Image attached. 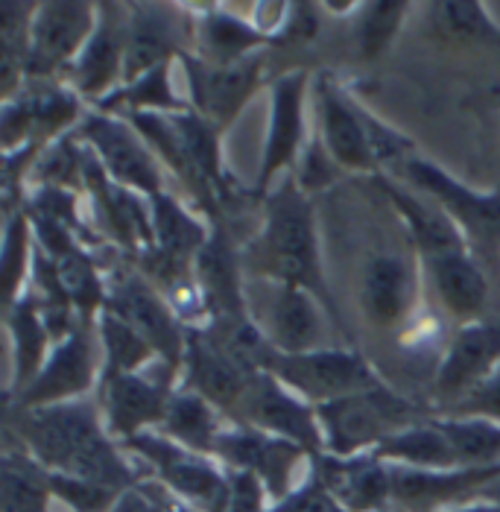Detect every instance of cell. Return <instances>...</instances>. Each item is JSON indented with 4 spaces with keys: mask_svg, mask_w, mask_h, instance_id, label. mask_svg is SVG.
Returning a JSON list of instances; mask_svg holds the SVG:
<instances>
[{
    "mask_svg": "<svg viewBox=\"0 0 500 512\" xmlns=\"http://www.w3.org/2000/svg\"><path fill=\"white\" fill-rule=\"evenodd\" d=\"M9 431L50 472L97 480L120 492L147 477L126 460L123 445L106 431L97 398L33 410L9 407Z\"/></svg>",
    "mask_w": 500,
    "mask_h": 512,
    "instance_id": "obj_1",
    "label": "cell"
},
{
    "mask_svg": "<svg viewBox=\"0 0 500 512\" xmlns=\"http://www.w3.org/2000/svg\"><path fill=\"white\" fill-rule=\"evenodd\" d=\"M246 258L252 261L258 278L302 287L313 293L331 316H337L322 270L313 202L296 179L287 176L264 197V229Z\"/></svg>",
    "mask_w": 500,
    "mask_h": 512,
    "instance_id": "obj_2",
    "label": "cell"
},
{
    "mask_svg": "<svg viewBox=\"0 0 500 512\" xmlns=\"http://www.w3.org/2000/svg\"><path fill=\"white\" fill-rule=\"evenodd\" d=\"M316 416L325 436V454L334 457L372 454L386 436L427 419L419 404L395 393L389 384L316 404Z\"/></svg>",
    "mask_w": 500,
    "mask_h": 512,
    "instance_id": "obj_3",
    "label": "cell"
},
{
    "mask_svg": "<svg viewBox=\"0 0 500 512\" xmlns=\"http://www.w3.org/2000/svg\"><path fill=\"white\" fill-rule=\"evenodd\" d=\"M126 454L138 457L147 466V477H155L164 483L173 495H179L185 504H191L199 512H226L231 495L229 469L208 457L191 451L170 436L158 431H144L120 442Z\"/></svg>",
    "mask_w": 500,
    "mask_h": 512,
    "instance_id": "obj_4",
    "label": "cell"
},
{
    "mask_svg": "<svg viewBox=\"0 0 500 512\" xmlns=\"http://www.w3.org/2000/svg\"><path fill=\"white\" fill-rule=\"evenodd\" d=\"M82 120V97L71 85H62L56 79H27L15 97L3 100V156L27 147L44 150L53 141L65 138L68 129L79 126Z\"/></svg>",
    "mask_w": 500,
    "mask_h": 512,
    "instance_id": "obj_5",
    "label": "cell"
},
{
    "mask_svg": "<svg viewBox=\"0 0 500 512\" xmlns=\"http://www.w3.org/2000/svg\"><path fill=\"white\" fill-rule=\"evenodd\" d=\"M284 387L299 393L305 401L328 404L354 393H366L386 384L372 369V363L354 349H313L302 355H278L272 352L267 369Z\"/></svg>",
    "mask_w": 500,
    "mask_h": 512,
    "instance_id": "obj_6",
    "label": "cell"
},
{
    "mask_svg": "<svg viewBox=\"0 0 500 512\" xmlns=\"http://www.w3.org/2000/svg\"><path fill=\"white\" fill-rule=\"evenodd\" d=\"M77 135L91 147L109 179L120 188L147 199L164 191L161 161L129 120L106 112H91L77 126Z\"/></svg>",
    "mask_w": 500,
    "mask_h": 512,
    "instance_id": "obj_7",
    "label": "cell"
},
{
    "mask_svg": "<svg viewBox=\"0 0 500 512\" xmlns=\"http://www.w3.org/2000/svg\"><path fill=\"white\" fill-rule=\"evenodd\" d=\"M214 460H220L231 472L258 477L272 504H278L302 483L296 474L302 466H310L313 457L302 445L281 436L264 434L249 425H229L214 445Z\"/></svg>",
    "mask_w": 500,
    "mask_h": 512,
    "instance_id": "obj_8",
    "label": "cell"
},
{
    "mask_svg": "<svg viewBox=\"0 0 500 512\" xmlns=\"http://www.w3.org/2000/svg\"><path fill=\"white\" fill-rule=\"evenodd\" d=\"M258 308H249L252 322L261 328L278 355H302L313 349H325V325L331 314L313 293L261 278L258 284Z\"/></svg>",
    "mask_w": 500,
    "mask_h": 512,
    "instance_id": "obj_9",
    "label": "cell"
},
{
    "mask_svg": "<svg viewBox=\"0 0 500 512\" xmlns=\"http://www.w3.org/2000/svg\"><path fill=\"white\" fill-rule=\"evenodd\" d=\"M109 311L129 322L158 355V360L182 375V360L188 346V325L173 314L170 302L153 287V281L138 273H117L109 284Z\"/></svg>",
    "mask_w": 500,
    "mask_h": 512,
    "instance_id": "obj_10",
    "label": "cell"
},
{
    "mask_svg": "<svg viewBox=\"0 0 500 512\" xmlns=\"http://www.w3.org/2000/svg\"><path fill=\"white\" fill-rule=\"evenodd\" d=\"M179 65L185 74L191 109L199 118L214 123L223 132L226 126L240 118L246 103L261 88L267 59H264V53H258L237 65H208L188 50L179 56Z\"/></svg>",
    "mask_w": 500,
    "mask_h": 512,
    "instance_id": "obj_11",
    "label": "cell"
},
{
    "mask_svg": "<svg viewBox=\"0 0 500 512\" xmlns=\"http://www.w3.org/2000/svg\"><path fill=\"white\" fill-rule=\"evenodd\" d=\"M310 74L305 68L287 71L270 85V120L267 141L261 153V167L255 179V194L267 197L278 179L299 164L305 147V103H308Z\"/></svg>",
    "mask_w": 500,
    "mask_h": 512,
    "instance_id": "obj_12",
    "label": "cell"
},
{
    "mask_svg": "<svg viewBox=\"0 0 500 512\" xmlns=\"http://www.w3.org/2000/svg\"><path fill=\"white\" fill-rule=\"evenodd\" d=\"M97 27V3L88 0H44L36 6L27 79H56L68 74Z\"/></svg>",
    "mask_w": 500,
    "mask_h": 512,
    "instance_id": "obj_13",
    "label": "cell"
},
{
    "mask_svg": "<svg viewBox=\"0 0 500 512\" xmlns=\"http://www.w3.org/2000/svg\"><path fill=\"white\" fill-rule=\"evenodd\" d=\"M179 372L158 363V372H135L123 375L97 390V401L103 410L106 431L117 442H126L144 431H158L170 398L179 390Z\"/></svg>",
    "mask_w": 500,
    "mask_h": 512,
    "instance_id": "obj_14",
    "label": "cell"
},
{
    "mask_svg": "<svg viewBox=\"0 0 500 512\" xmlns=\"http://www.w3.org/2000/svg\"><path fill=\"white\" fill-rule=\"evenodd\" d=\"M401 176L430 202H436L460 229L465 240L498 243L500 246V194L468 188L457 176L433 164L430 158L413 156Z\"/></svg>",
    "mask_w": 500,
    "mask_h": 512,
    "instance_id": "obj_15",
    "label": "cell"
},
{
    "mask_svg": "<svg viewBox=\"0 0 500 512\" xmlns=\"http://www.w3.org/2000/svg\"><path fill=\"white\" fill-rule=\"evenodd\" d=\"M255 378L258 372H252L229 349H223L208 328L188 325V346H185L179 387H188L196 395H202L234 425Z\"/></svg>",
    "mask_w": 500,
    "mask_h": 512,
    "instance_id": "obj_16",
    "label": "cell"
},
{
    "mask_svg": "<svg viewBox=\"0 0 500 512\" xmlns=\"http://www.w3.org/2000/svg\"><path fill=\"white\" fill-rule=\"evenodd\" d=\"M392 469V504L401 512H442L471 501L492 498L500 486V463L460 469Z\"/></svg>",
    "mask_w": 500,
    "mask_h": 512,
    "instance_id": "obj_17",
    "label": "cell"
},
{
    "mask_svg": "<svg viewBox=\"0 0 500 512\" xmlns=\"http://www.w3.org/2000/svg\"><path fill=\"white\" fill-rule=\"evenodd\" d=\"M100 387V366L94 352V328L77 325L74 334L59 340L47 363L41 366L39 378L15 398H9V407H53L82 401L91 390Z\"/></svg>",
    "mask_w": 500,
    "mask_h": 512,
    "instance_id": "obj_18",
    "label": "cell"
},
{
    "mask_svg": "<svg viewBox=\"0 0 500 512\" xmlns=\"http://www.w3.org/2000/svg\"><path fill=\"white\" fill-rule=\"evenodd\" d=\"M234 425H249L264 434L296 442L310 457L325 454V436L316 407L290 387H284L278 378H272L270 372H258Z\"/></svg>",
    "mask_w": 500,
    "mask_h": 512,
    "instance_id": "obj_19",
    "label": "cell"
},
{
    "mask_svg": "<svg viewBox=\"0 0 500 512\" xmlns=\"http://www.w3.org/2000/svg\"><path fill=\"white\" fill-rule=\"evenodd\" d=\"M500 366V319L486 316L460 325L433 372V395L439 413L477 390Z\"/></svg>",
    "mask_w": 500,
    "mask_h": 512,
    "instance_id": "obj_20",
    "label": "cell"
},
{
    "mask_svg": "<svg viewBox=\"0 0 500 512\" xmlns=\"http://www.w3.org/2000/svg\"><path fill=\"white\" fill-rule=\"evenodd\" d=\"M129 3H97V27L68 71V85L88 103H103L123 82Z\"/></svg>",
    "mask_w": 500,
    "mask_h": 512,
    "instance_id": "obj_21",
    "label": "cell"
},
{
    "mask_svg": "<svg viewBox=\"0 0 500 512\" xmlns=\"http://www.w3.org/2000/svg\"><path fill=\"white\" fill-rule=\"evenodd\" d=\"M313 100H316V118H319V132H322L319 141L331 161L346 173L378 176L381 164L372 153L366 123L360 118V106L348 100L334 77H316Z\"/></svg>",
    "mask_w": 500,
    "mask_h": 512,
    "instance_id": "obj_22",
    "label": "cell"
},
{
    "mask_svg": "<svg viewBox=\"0 0 500 512\" xmlns=\"http://www.w3.org/2000/svg\"><path fill=\"white\" fill-rule=\"evenodd\" d=\"M185 6L173 3H129V39L123 82L144 77L164 62H179L188 53L191 18H182ZM120 82V85H123Z\"/></svg>",
    "mask_w": 500,
    "mask_h": 512,
    "instance_id": "obj_23",
    "label": "cell"
},
{
    "mask_svg": "<svg viewBox=\"0 0 500 512\" xmlns=\"http://www.w3.org/2000/svg\"><path fill=\"white\" fill-rule=\"evenodd\" d=\"M310 472L343 512L392 510V469L375 454L334 457L319 454L310 460Z\"/></svg>",
    "mask_w": 500,
    "mask_h": 512,
    "instance_id": "obj_24",
    "label": "cell"
},
{
    "mask_svg": "<svg viewBox=\"0 0 500 512\" xmlns=\"http://www.w3.org/2000/svg\"><path fill=\"white\" fill-rule=\"evenodd\" d=\"M193 281L199 290V299L211 322L223 319H249V299H246V281H243V264L234 252L229 235L214 226L211 237L193 258Z\"/></svg>",
    "mask_w": 500,
    "mask_h": 512,
    "instance_id": "obj_25",
    "label": "cell"
},
{
    "mask_svg": "<svg viewBox=\"0 0 500 512\" xmlns=\"http://www.w3.org/2000/svg\"><path fill=\"white\" fill-rule=\"evenodd\" d=\"M422 276L439 302V308L460 325L486 319L489 281L480 264L471 258V249L442 252L422 258Z\"/></svg>",
    "mask_w": 500,
    "mask_h": 512,
    "instance_id": "obj_26",
    "label": "cell"
},
{
    "mask_svg": "<svg viewBox=\"0 0 500 512\" xmlns=\"http://www.w3.org/2000/svg\"><path fill=\"white\" fill-rule=\"evenodd\" d=\"M191 41L193 56L208 65H237L261 53L272 44L267 33L252 18H240L231 6H191Z\"/></svg>",
    "mask_w": 500,
    "mask_h": 512,
    "instance_id": "obj_27",
    "label": "cell"
},
{
    "mask_svg": "<svg viewBox=\"0 0 500 512\" xmlns=\"http://www.w3.org/2000/svg\"><path fill=\"white\" fill-rule=\"evenodd\" d=\"M150 214H153L155 246L150 252H141L150 264L147 270L164 278L185 276L188 270H193V258L199 255L211 232L167 191L150 197Z\"/></svg>",
    "mask_w": 500,
    "mask_h": 512,
    "instance_id": "obj_28",
    "label": "cell"
},
{
    "mask_svg": "<svg viewBox=\"0 0 500 512\" xmlns=\"http://www.w3.org/2000/svg\"><path fill=\"white\" fill-rule=\"evenodd\" d=\"M419 273L395 252H378L366 261L360 276V308L378 328H398L416 305Z\"/></svg>",
    "mask_w": 500,
    "mask_h": 512,
    "instance_id": "obj_29",
    "label": "cell"
},
{
    "mask_svg": "<svg viewBox=\"0 0 500 512\" xmlns=\"http://www.w3.org/2000/svg\"><path fill=\"white\" fill-rule=\"evenodd\" d=\"M6 331L12 343V378L6 398H15L39 378L41 366L47 363L56 346L41 314L39 296L33 290H27L12 305H6Z\"/></svg>",
    "mask_w": 500,
    "mask_h": 512,
    "instance_id": "obj_30",
    "label": "cell"
},
{
    "mask_svg": "<svg viewBox=\"0 0 500 512\" xmlns=\"http://www.w3.org/2000/svg\"><path fill=\"white\" fill-rule=\"evenodd\" d=\"M386 199L392 202V208L401 214L407 232L413 237L419 255H442V252H457V249H468V240L460 229L454 226V220L427 197H416L404 188H395L392 182L381 179Z\"/></svg>",
    "mask_w": 500,
    "mask_h": 512,
    "instance_id": "obj_31",
    "label": "cell"
},
{
    "mask_svg": "<svg viewBox=\"0 0 500 512\" xmlns=\"http://www.w3.org/2000/svg\"><path fill=\"white\" fill-rule=\"evenodd\" d=\"M173 65L164 62L144 77L132 79L117 85L115 91L94 106V112H106L115 118H129V115H179L188 112L191 103L173 88Z\"/></svg>",
    "mask_w": 500,
    "mask_h": 512,
    "instance_id": "obj_32",
    "label": "cell"
},
{
    "mask_svg": "<svg viewBox=\"0 0 500 512\" xmlns=\"http://www.w3.org/2000/svg\"><path fill=\"white\" fill-rule=\"evenodd\" d=\"M50 504V469L21 445H9L0 457V512H50Z\"/></svg>",
    "mask_w": 500,
    "mask_h": 512,
    "instance_id": "obj_33",
    "label": "cell"
},
{
    "mask_svg": "<svg viewBox=\"0 0 500 512\" xmlns=\"http://www.w3.org/2000/svg\"><path fill=\"white\" fill-rule=\"evenodd\" d=\"M372 454L389 466H401V469H427V472L460 469V460H457L448 436L439 431L433 416H427L424 422H416L398 434L386 436Z\"/></svg>",
    "mask_w": 500,
    "mask_h": 512,
    "instance_id": "obj_34",
    "label": "cell"
},
{
    "mask_svg": "<svg viewBox=\"0 0 500 512\" xmlns=\"http://www.w3.org/2000/svg\"><path fill=\"white\" fill-rule=\"evenodd\" d=\"M223 419L226 416L214 404H208L202 395H196L188 387H179L170 398V407H167V416H164L158 434L170 436L173 442H179L191 451L214 457L217 439L229 428V425H223Z\"/></svg>",
    "mask_w": 500,
    "mask_h": 512,
    "instance_id": "obj_35",
    "label": "cell"
},
{
    "mask_svg": "<svg viewBox=\"0 0 500 512\" xmlns=\"http://www.w3.org/2000/svg\"><path fill=\"white\" fill-rule=\"evenodd\" d=\"M427 21H430V33L439 41L500 53V24L489 18L483 3H460V0L430 3Z\"/></svg>",
    "mask_w": 500,
    "mask_h": 512,
    "instance_id": "obj_36",
    "label": "cell"
},
{
    "mask_svg": "<svg viewBox=\"0 0 500 512\" xmlns=\"http://www.w3.org/2000/svg\"><path fill=\"white\" fill-rule=\"evenodd\" d=\"M97 340L103 346V363H100V387L123 378V375H135L150 369L153 363H161L153 346L129 325L123 322L115 311L103 308V314L97 319ZM97 387V390H100Z\"/></svg>",
    "mask_w": 500,
    "mask_h": 512,
    "instance_id": "obj_37",
    "label": "cell"
},
{
    "mask_svg": "<svg viewBox=\"0 0 500 512\" xmlns=\"http://www.w3.org/2000/svg\"><path fill=\"white\" fill-rule=\"evenodd\" d=\"M39 3L6 0L0 6V97H15L27 82L30 33Z\"/></svg>",
    "mask_w": 500,
    "mask_h": 512,
    "instance_id": "obj_38",
    "label": "cell"
},
{
    "mask_svg": "<svg viewBox=\"0 0 500 512\" xmlns=\"http://www.w3.org/2000/svg\"><path fill=\"white\" fill-rule=\"evenodd\" d=\"M36 261V232L27 208L6 211L3 223V278H6V305L30 290L27 278L33 276Z\"/></svg>",
    "mask_w": 500,
    "mask_h": 512,
    "instance_id": "obj_39",
    "label": "cell"
},
{
    "mask_svg": "<svg viewBox=\"0 0 500 512\" xmlns=\"http://www.w3.org/2000/svg\"><path fill=\"white\" fill-rule=\"evenodd\" d=\"M410 3L404 0H372V3H357L354 12V39L357 50L366 62L381 59L386 50L392 47V41L398 39L407 15H410Z\"/></svg>",
    "mask_w": 500,
    "mask_h": 512,
    "instance_id": "obj_40",
    "label": "cell"
},
{
    "mask_svg": "<svg viewBox=\"0 0 500 512\" xmlns=\"http://www.w3.org/2000/svg\"><path fill=\"white\" fill-rule=\"evenodd\" d=\"M439 431L448 436L460 466H495L500 463V425L489 419L433 416Z\"/></svg>",
    "mask_w": 500,
    "mask_h": 512,
    "instance_id": "obj_41",
    "label": "cell"
},
{
    "mask_svg": "<svg viewBox=\"0 0 500 512\" xmlns=\"http://www.w3.org/2000/svg\"><path fill=\"white\" fill-rule=\"evenodd\" d=\"M50 480H53V501L65 504L71 512H112L123 495L120 489L74 474L50 472Z\"/></svg>",
    "mask_w": 500,
    "mask_h": 512,
    "instance_id": "obj_42",
    "label": "cell"
},
{
    "mask_svg": "<svg viewBox=\"0 0 500 512\" xmlns=\"http://www.w3.org/2000/svg\"><path fill=\"white\" fill-rule=\"evenodd\" d=\"M436 416H462V419H489L500 425V366L471 393L465 395L462 401H457L454 407L436 413Z\"/></svg>",
    "mask_w": 500,
    "mask_h": 512,
    "instance_id": "obj_43",
    "label": "cell"
},
{
    "mask_svg": "<svg viewBox=\"0 0 500 512\" xmlns=\"http://www.w3.org/2000/svg\"><path fill=\"white\" fill-rule=\"evenodd\" d=\"M270 512H343L337 504H334V498L325 492V486L319 483V477L310 472L305 474V480L284 498V501H278V504H272Z\"/></svg>",
    "mask_w": 500,
    "mask_h": 512,
    "instance_id": "obj_44",
    "label": "cell"
},
{
    "mask_svg": "<svg viewBox=\"0 0 500 512\" xmlns=\"http://www.w3.org/2000/svg\"><path fill=\"white\" fill-rule=\"evenodd\" d=\"M231 495L226 512H270L272 501L258 477L246 472H231Z\"/></svg>",
    "mask_w": 500,
    "mask_h": 512,
    "instance_id": "obj_45",
    "label": "cell"
},
{
    "mask_svg": "<svg viewBox=\"0 0 500 512\" xmlns=\"http://www.w3.org/2000/svg\"><path fill=\"white\" fill-rule=\"evenodd\" d=\"M319 27V18H316V6L313 3H287V15H284V24L281 30L275 33V44L278 41H308L313 39Z\"/></svg>",
    "mask_w": 500,
    "mask_h": 512,
    "instance_id": "obj_46",
    "label": "cell"
},
{
    "mask_svg": "<svg viewBox=\"0 0 500 512\" xmlns=\"http://www.w3.org/2000/svg\"><path fill=\"white\" fill-rule=\"evenodd\" d=\"M112 512H161V507L155 504L153 498L144 492V486L138 483V486L126 489V492L120 495V501H117Z\"/></svg>",
    "mask_w": 500,
    "mask_h": 512,
    "instance_id": "obj_47",
    "label": "cell"
},
{
    "mask_svg": "<svg viewBox=\"0 0 500 512\" xmlns=\"http://www.w3.org/2000/svg\"><path fill=\"white\" fill-rule=\"evenodd\" d=\"M442 512H500V498H483V501H471V504L451 507V510Z\"/></svg>",
    "mask_w": 500,
    "mask_h": 512,
    "instance_id": "obj_48",
    "label": "cell"
},
{
    "mask_svg": "<svg viewBox=\"0 0 500 512\" xmlns=\"http://www.w3.org/2000/svg\"><path fill=\"white\" fill-rule=\"evenodd\" d=\"M489 103H495V106H500V82H495V85L489 88Z\"/></svg>",
    "mask_w": 500,
    "mask_h": 512,
    "instance_id": "obj_49",
    "label": "cell"
},
{
    "mask_svg": "<svg viewBox=\"0 0 500 512\" xmlns=\"http://www.w3.org/2000/svg\"><path fill=\"white\" fill-rule=\"evenodd\" d=\"M384 512H401V510H395V507H392V510H384Z\"/></svg>",
    "mask_w": 500,
    "mask_h": 512,
    "instance_id": "obj_50",
    "label": "cell"
}]
</instances>
